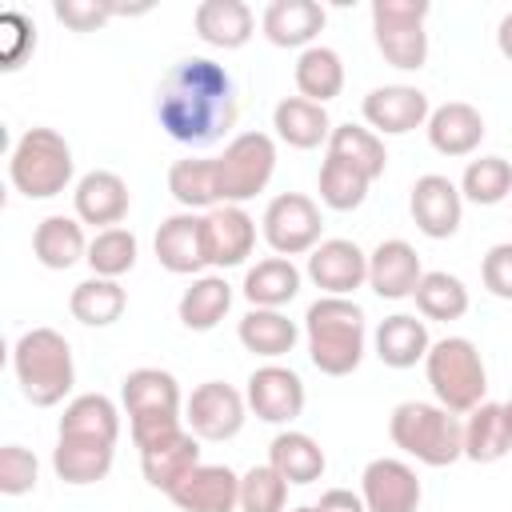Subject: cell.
I'll use <instances>...</instances> for the list:
<instances>
[{
	"mask_svg": "<svg viewBox=\"0 0 512 512\" xmlns=\"http://www.w3.org/2000/svg\"><path fill=\"white\" fill-rule=\"evenodd\" d=\"M240 116L236 80L224 64L208 56H188L172 64L156 88V120L160 128L188 148L220 144Z\"/></svg>",
	"mask_w": 512,
	"mask_h": 512,
	"instance_id": "obj_1",
	"label": "cell"
},
{
	"mask_svg": "<svg viewBox=\"0 0 512 512\" xmlns=\"http://www.w3.org/2000/svg\"><path fill=\"white\" fill-rule=\"evenodd\" d=\"M308 360L324 376H348L364 360V308L348 296H320L304 312Z\"/></svg>",
	"mask_w": 512,
	"mask_h": 512,
	"instance_id": "obj_2",
	"label": "cell"
},
{
	"mask_svg": "<svg viewBox=\"0 0 512 512\" xmlns=\"http://www.w3.org/2000/svg\"><path fill=\"white\" fill-rule=\"evenodd\" d=\"M12 372L24 400H32L36 408H52L76 384L72 344L56 328H28L12 348Z\"/></svg>",
	"mask_w": 512,
	"mask_h": 512,
	"instance_id": "obj_3",
	"label": "cell"
},
{
	"mask_svg": "<svg viewBox=\"0 0 512 512\" xmlns=\"http://www.w3.org/2000/svg\"><path fill=\"white\" fill-rule=\"evenodd\" d=\"M388 436L400 452H408L428 468H444L464 456V424L456 420V412L428 400L396 404L388 416Z\"/></svg>",
	"mask_w": 512,
	"mask_h": 512,
	"instance_id": "obj_4",
	"label": "cell"
},
{
	"mask_svg": "<svg viewBox=\"0 0 512 512\" xmlns=\"http://www.w3.org/2000/svg\"><path fill=\"white\" fill-rule=\"evenodd\" d=\"M76 160L56 128H28L8 152L12 188L28 200H52L72 184Z\"/></svg>",
	"mask_w": 512,
	"mask_h": 512,
	"instance_id": "obj_5",
	"label": "cell"
},
{
	"mask_svg": "<svg viewBox=\"0 0 512 512\" xmlns=\"http://www.w3.org/2000/svg\"><path fill=\"white\" fill-rule=\"evenodd\" d=\"M424 372L428 384L436 392V404L448 412H472L476 404H484L488 392V372L480 360V348L468 336H444L428 348L424 356Z\"/></svg>",
	"mask_w": 512,
	"mask_h": 512,
	"instance_id": "obj_6",
	"label": "cell"
},
{
	"mask_svg": "<svg viewBox=\"0 0 512 512\" xmlns=\"http://www.w3.org/2000/svg\"><path fill=\"white\" fill-rule=\"evenodd\" d=\"M216 164V188H220V204H240L252 200L256 192L268 188L272 172H276V144L268 132H240L224 144L220 156H212Z\"/></svg>",
	"mask_w": 512,
	"mask_h": 512,
	"instance_id": "obj_7",
	"label": "cell"
},
{
	"mask_svg": "<svg viewBox=\"0 0 512 512\" xmlns=\"http://www.w3.org/2000/svg\"><path fill=\"white\" fill-rule=\"evenodd\" d=\"M428 0H376L372 4V36L380 56L400 68V72H416L428 60Z\"/></svg>",
	"mask_w": 512,
	"mask_h": 512,
	"instance_id": "obj_8",
	"label": "cell"
},
{
	"mask_svg": "<svg viewBox=\"0 0 512 512\" xmlns=\"http://www.w3.org/2000/svg\"><path fill=\"white\" fill-rule=\"evenodd\" d=\"M260 232L268 240V248L276 256H304L320 244V232H324V220H320V208L312 196L304 192H280L268 200L264 208V220H260Z\"/></svg>",
	"mask_w": 512,
	"mask_h": 512,
	"instance_id": "obj_9",
	"label": "cell"
},
{
	"mask_svg": "<svg viewBox=\"0 0 512 512\" xmlns=\"http://www.w3.org/2000/svg\"><path fill=\"white\" fill-rule=\"evenodd\" d=\"M244 416L248 400L224 380H204L184 404V420L196 440H232L244 428Z\"/></svg>",
	"mask_w": 512,
	"mask_h": 512,
	"instance_id": "obj_10",
	"label": "cell"
},
{
	"mask_svg": "<svg viewBox=\"0 0 512 512\" xmlns=\"http://www.w3.org/2000/svg\"><path fill=\"white\" fill-rule=\"evenodd\" d=\"M308 280L324 296H352L368 284V252L356 240H320L308 252Z\"/></svg>",
	"mask_w": 512,
	"mask_h": 512,
	"instance_id": "obj_11",
	"label": "cell"
},
{
	"mask_svg": "<svg viewBox=\"0 0 512 512\" xmlns=\"http://www.w3.org/2000/svg\"><path fill=\"white\" fill-rule=\"evenodd\" d=\"M360 496L368 512H416L424 492L412 464L396 456H376L360 476Z\"/></svg>",
	"mask_w": 512,
	"mask_h": 512,
	"instance_id": "obj_12",
	"label": "cell"
},
{
	"mask_svg": "<svg viewBox=\"0 0 512 512\" xmlns=\"http://www.w3.org/2000/svg\"><path fill=\"white\" fill-rule=\"evenodd\" d=\"M368 128L380 136H404V132H416L420 124H428L432 116V104L420 88L412 84H384V88H372L360 104Z\"/></svg>",
	"mask_w": 512,
	"mask_h": 512,
	"instance_id": "obj_13",
	"label": "cell"
},
{
	"mask_svg": "<svg viewBox=\"0 0 512 512\" xmlns=\"http://www.w3.org/2000/svg\"><path fill=\"white\" fill-rule=\"evenodd\" d=\"M248 408L264 424H292L304 412V380L284 364H264L248 376Z\"/></svg>",
	"mask_w": 512,
	"mask_h": 512,
	"instance_id": "obj_14",
	"label": "cell"
},
{
	"mask_svg": "<svg viewBox=\"0 0 512 512\" xmlns=\"http://www.w3.org/2000/svg\"><path fill=\"white\" fill-rule=\"evenodd\" d=\"M408 212H412V224L432 236V240H448L456 228H460V216H464V196L460 188L440 176V172H428L412 184V196H408Z\"/></svg>",
	"mask_w": 512,
	"mask_h": 512,
	"instance_id": "obj_15",
	"label": "cell"
},
{
	"mask_svg": "<svg viewBox=\"0 0 512 512\" xmlns=\"http://www.w3.org/2000/svg\"><path fill=\"white\" fill-rule=\"evenodd\" d=\"M168 500L180 512H236L240 508V476L228 464H196Z\"/></svg>",
	"mask_w": 512,
	"mask_h": 512,
	"instance_id": "obj_16",
	"label": "cell"
},
{
	"mask_svg": "<svg viewBox=\"0 0 512 512\" xmlns=\"http://www.w3.org/2000/svg\"><path fill=\"white\" fill-rule=\"evenodd\" d=\"M204 248L212 268H236L256 248V220L240 204H220L204 212Z\"/></svg>",
	"mask_w": 512,
	"mask_h": 512,
	"instance_id": "obj_17",
	"label": "cell"
},
{
	"mask_svg": "<svg viewBox=\"0 0 512 512\" xmlns=\"http://www.w3.org/2000/svg\"><path fill=\"white\" fill-rule=\"evenodd\" d=\"M424 280L420 256L408 240H380L368 252V288L380 300H408Z\"/></svg>",
	"mask_w": 512,
	"mask_h": 512,
	"instance_id": "obj_18",
	"label": "cell"
},
{
	"mask_svg": "<svg viewBox=\"0 0 512 512\" xmlns=\"http://www.w3.org/2000/svg\"><path fill=\"white\" fill-rule=\"evenodd\" d=\"M72 204H76V220L80 224H96L104 232V228H116L128 216L132 196H128L124 176H116L108 168H92V172H84L76 180Z\"/></svg>",
	"mask_w": 512,
	"mask_h": 512,
	"instance_id": "obj_19",
	"label": "cell"
},
{
	"mask_svg": "<svg viewBox=\"0 0 512 512\" xmlns=\"http://www.w3.org/2000/svg\"><path fill=\"white\" fill-rule=\"evenodd\" d=\"M156 260L160 268L176 276H196L208 268V248H204V216L196 212H176L156 228Z\"/></svg>",
	"mask_w": 512,
	"mask_h": 512,
	"instance_id": "obj_20",
	"label": "cell"
},
{
	"mask_svg": "<svg viewBox=\"0 0 512 512\" xmlns=\"http://www.w3.org/2000/svg\"><path fill=\"white\" fill-rule=\"evenodd\" d=\"M324 20H328V12L316 0H272L260 16V28L276 48H300L304 52L324 32Z\"/></svg>",
	"mask_w": 512,
	"mask_h": 512,
	"instance_id": "obj_21",
	"label": "cell"
},
{
	"mask_svg": "<svg viewBox=\"0 0 512 512\" xmlns=\"http://www.w3.org/2000/svg\"><path fill=\"white\" fill-rule=\"evenodd\" d=\"M424 132L440 156H472L484 140V116L464 100H448V104L432 108Z\"/></svg>",
	"mask_w": 512,
	"mask_h": 512,
	"instance_id": "obj_22",
	"label": "cell"
},
{
	"mask_svg": "<svg viewBox=\"0 0 512 512\" xmlns=\"http://www.w3.org/2000/svg\"><path fill=\"white\" fill-rule=\"evenodd\" d=\"M192 24H196V36L204 44L224 48V52L244 48L256 32V16L244 0H204V4H196Z\"/></svg>",
	"mask_w": 512,
	"mask_h": 512,
	"instance_id": "obj_23",
	"label": "cell"
},
{
	"mask_svg": "<svg viewBox=\"0 0 512 512\" xmlns=\"http://www.w3.org/2000/svg\"><path fill=\"white\" fill-rule=\"evenodd\" d=\"M196 464H200V440H196L188 428H180V432L168 436V440H156V444L140 448L144 480H148L152 488H160V492H172Z\"/></svg>",
	"mask_w": 512,
	"mask_h": 512,
	"instance_id": "obj_24",
	"label": "cell"
},
{
	"mask_svg": "<svg viewBox=\"0 0 512 512\" xmlns=\"http://www.w3.org/2000/svg\"><path fill=\"white\" fill-rule=\"evenodd\" d=\"M116 444L88 440V436H60L52 448V468L64 484H96L112 472Z\"/></svg>",
	"mask_w": 512,
	"mask_h": 512,
	"instance_id": "obj_25",
	"label": "cell"
},
{
	"mask_svg": "<svg viewBox=\"0 0 512 512\" xmlns=\"http://www.w3.org/2000/svg\"><path fill=\"white\" fill-rule=\"evenodd\" d=\"M272 128H276V136H280L288 148L308 152V148H320V144L332 136L336 124L328 120L324 104H312V100H304V96H284V100L272 108Z\"/></svg>",
	"mask_w": 512,
	"mask_h": 512,
	"instance_id": "obj_26",
	"label": "cell"
},
{
	"mask_svg": "<svg viewBox=\"0 0 512 512\" xmlns=\"http://www.w3.org/2000/svg\"><path fill=\"white\" fill-rule=\"evenodd\" d=\"M32 252L52 272H68L72 264L88 260V240H84L80 220H72V216H44L36 224V232H32Z\"/></svg>",
	"mask_w": 512,
	"mask_h": 512,
	"instance_id": "obj_27",
	"label": "cell"
},
{
	"mask_svg": "<svg viewBox=\"0 0 512 512\" xmlns=\"http://www.w3.org/2000/svg\"><path fill=\"white\" fill-rule=\"evenodd\" d=\"M240 292L252 308H284L300 292V268L288 256H264L244 272Z\"/></svg>",
	"mask_w": 512,
	"mask_h": 512,
	"instance_id": "obj_28",
	"label": "cell"
},
{
	"mask_svg": "<svg viewBox=\"0 0 512 512\" xmlns=\"http://www.w3.org/2000/svg\"><path fill=\"white\" fill-rule=\"evenodd\" d=\"M236 336L240 344L252 352V356H264V360H276V356H288L300 340V328L280 312V308H248L236 324Z\"/></svg>",
	"mask_w": 512,
	"mask_h": 512,
	"instance_id": "obj_29",
	"label": "cell"
},
{
	"mask_svg": "<svg viewBox=\"0 0 512 512\" xmlns=\"http://www.w3.org/2000/svg\"><path fill=\"white\" fill-rule=\"evenodd\" d=\"M228 308H232V284H228L224 276H216V272L196 276V280L180 292V304H176L180 324L192 328V332H212V328L228 316Z\"/></svg>",
	"mask_w": 512,
	"mask_h": 512,
	"instance_id": "obj_30",
	"label": "cell"
},
{
	"mask_svg": "<svg viewBox=\"0 0 512 512\" xmlns=\"http://www.w3.org/2000/svg\"><path fill=\"white\" fill-rule=\"evenodd\" d=\"M432 348L428 340V324L408 316V312H396V316H384L380 328H376V356L388 364V368H412L416 360H424Z\"/></svg>",
	"mask_w": 512,
	"mask_h": 512,
	"instance_id": "obj_31",
	"label": "cell"
},
{
	"mask_svg": "<svg viewBox=\"0 0 512 512\" xmlns=\"http://www.w3.org/2000/svg\"><path fill=\"white\" fill-rule=\"evenodd\" d=\"M296 88L304 100L312 104H328L344 92V60L336 48H324V44H312L296 56Z\"/></svg>",
	"mask_w": 512,
	"mask_h": 512,
	"instance_id": "obj_32",
	"label": "cell"
},
{
	"mask_svg": "<svg viewBox=\"0 0 512 512\" xmlns=\"http://www.w3.org/2000/svg\"><path fill=\"white\" fill-rule=\"evenodd\" d=\"M268 464L288 480V484H312L324 476V448L308 432H276L268 444Z\"/></svg>",
	"mask_w": 512,
	"mask_h": 512,
	"instance_id": "obj_33",
	"label": "cell"
},
{
	"mask_svg": "<svg viewBox=\"0 0 512 512\" xmlns=\"http://www.w3.org/2000/svg\"><path fill=\"white\" fill-rule=\"evenodd\" d=\"M120 400L128 416L140 412H180V384L164 368H136L120 384Z\"/></svg>",
	"mask_w": 512,
	"mask_h": 512,
	"instance_id": "obj_34",
	"label": "cell"
},
{
	"mask_svg": "<svg viewBox=\"0 0 512 512\" xmlns=\"http://www.w3.org/2000/svg\"><path fill=\"white\" fill-rule=\"evenodd\" d=\"M512 448V436H508V424H504V408L500 404H476L464 420V456L472 464H496L504 460Z\"/></svg>",
	"mask_w": 512,
	"mask_h": 512,
	"instance_id": "obj_35",
	"label": "cell"
},
{
	"mask_svg": "<svg viewBox=\"0 0 512 512\" xmlns=\"http://www.w3.org/2000/svg\"><path fill=\"white\" fill-rule=\"evenodd\" d=\"M60 436H88V440L116 444V436H120V412H116V404L108 396L84 392V396L68 400V408L60 416Z\"/></svg>",
	"mask_w": 512,
	"mask_h": 512,
	"instance_id": "obj_36",
	"label": "cell"
},
{
	"mask_svg": "<svg viewBox=\"0 0 512 512\" xmlns=\"http://www.w3.org/2000/svg\"><path fill=\"white\" fill-rule=\"evenodd\" d=\"M124 304H128V296H124L120 280H104V276L80 280V284L72 288V296H68L72 316H76L80 324H88V328H108V324H116L120 312H124Z\"/></svg>",
	"mask_w": 512,
	"mask_h": 512,
	"instance_id": "obj_37",
	"label": "cell"
},
{
	"mask_svg": "<svg viewBox=\"0 0 512 512\" xmlns=\"http://www.w3.org/2000/svg\"><path fill=\"white\" fill-rule=\"evenodd\" d=\"M328 156H336V160L360 168L368 180L384 176V168H388L384 140H380L372 128H360V124H352V120L332 128V136H328Z\"/></svg>",
	"mask_w": 512,
	"mask_h": 512,
	"instance_id": "obj_38",
	"label": "cell"
},
{
	"mask_svg": "<svg viewBox=\"0 0 512 512\" xmlns=\"http://www.w3.org/2000/svg\"><path fill=\"white\" fill-rule=\"evenodd\" d=\"M168 192L176 196V204L184 212L196 208H220V188H216V164L212 160H176L168 168Z\"/></svg>",
	"mask_w": 512,
	"mask_h": 512,
	"instance_id": "obj_39",
	"label": "cell"
},
{
	"mask_svg": "<svg viewBox=\"0 0 512 512\" xmlns=\"http://www.w3.org/2000/svg\"><path fill=\"white\" fill-rule=\"evenodd\" d=\"M136 252H140L136 232H128V228L116 224V228H104V232H96L88 240V268H92V276L120 280L124 272H132Z\"/></svg>",
	"mask_w": 512,
	"mask_h": 512,
	"instance_id": "obj_40",
	"label": "cell"
},
{
	"mask_svg": "<svg viewBox=\"0 0 512 512\" xmlns=\"http://www.w3.org/2000/svg\"><path fill=\"white\" fill-rule=\"evenodd\" d=\"M416 308L428 320H460L468 312V288L452 272H424L416 288Z\"/></svg>",
	"mask_w": 512,
	"mask_h": 512,
	"instance_id": "obj_41",
	"label": "cell"
},
{
	"mask_svg": "<svg viewBox=\"0 0 512 512\" xmlns=\"http://www.w3.org/2000/svg\"><path fill=\"white\" fill-rule=\"evenodd\" d=\"M512 192V164L504 156H480V160H468L464 176H460V196L472 200V204H500L504 196Z\"/></svg>",
	"mask_w": 512,
	"mask_h": 512,
	"instance_id": "obj_42",
	"label": "cell"
},
{
	"mask_svg": "<svg viewBox=\"0 0 512 512\" xmlns=\"http://www.w3.org/2000/svg\"><path fill=\"white\" fill-rule=\"evenodd\" d=\"M368 176L360 172V168H352V164H344V160H336V156H324V164H320V200L332 208V212H352V208H360L364 204V196H368Z\"/></svg>",
	"mask_w": 512,
	"mask_h": 512,
	"instance_id": "obj_43",
	"label": "cell"
},
{
	"mask_svg": "<svg viewBox=\"0 0 512 512\" xmlns=\"http://www.w3.org/2000/svg\"><path fill=\"white\" fill-rule=\"evenodd\" d=\"M288 480L272 464H252L240 476V512H284Z\"/></svg>",
	"mask_w": 512,
	"mask_h": 512,
	"instance_id": "obj_44",
	"label": "cell"
},
{
	"mask_svg": "<svg viewBox=\"0 0 512 512\" xmlns=\"http://www.w3.org/2000/svg\"><path fill=\"white\" fill-rule=\"evenodd\" d=\"M36 476H40V464L28 448L20 444H4L0 448V492L4 496H24L36 488Z\"/></svg>",
	"mask_w": 512,
	"mask_h": 512,
	"instance_id": "obj_45",
	"label": "cell"
},
{
	"mask_svg": "<svg viewBox=\"0 0 512 512\" xmlns=\"http://www.w3.org/2000/svg\"><path fill=\"white\" fill-rule=\"evenodd\" d=\"M36 48V28L20 16V12H4L0 16V68H20L24 56Z\"/></svg>",
	"mask_w": 512,
	"mask_h": 512,
	"instance_id": "obj_46",
	"label": "cell"
},
{
	"mask_svg": "<svg viewBox=\"0 0 512 512\" xmlns=\"http://www.w3.org/2000/svg\"><path fill=\"white\" fill-rule=\"evenodd\" d=\"M52 16L60 24H68L72 32H96L100 24H108L116 16V4H104V0H56Z\"/></svg>",
	"mask_w": 512,
	"mask_h": 512,
	"instance_id": "obj_47",
	"label": "cell"
},
{
	"mask_svg": "<svg viewBox=\"0 0 512 512\" xmlns=\"http://www.w3.org/2000/svg\"><path fill=\"white\" fill-rule=\"evenodd\" d=\"M480 280L496 300H512V244H492L480 264Z\"/></svg>",
	"mask_w": 512,
	"mask_h": 512,
	"instance_id": "obj_48",
	"label": "cell"
},
{
	"mask_svg": "<svg viewBox=\"0 0 512 512\" xmlns=\"http://www.w3.org/2000/svg\"><path fill=\"white\" fill-rule=\"evenodd\" d=\"M128 424H132L136 448H148L156 440H168V436H176L184 428L180 424V412H140V416H128Z\"/></svg>",
	"mask_w": 512,
	"mask_h": 512,
	"instance_id": "obj_49",
	"label": "cell"
},
{
	"mask_svg": "<svg viewBox=\"0 0 512 512\" xmlns=\"http://www.w3.org/2000/svg\"><path fill=\"white\" fill-rule=\"evenodd\" d=\"M316 512H368L364 508V496L352 492V488H328L316 504Z\"/></svg>",
	"mask_w": 512,
	"mask_h": 512,
	"instance_id": "obj_50",
	"label": "cell"
},
{
	"mask_svg": "<svg viewBox=\"0 0 512 512\" xmlns=\"http://www.w3.org/2000/svg\"><path fill=\"white\" fill-rule=\"evenodd\" d=\"M496 48H500V56L504 60H512V12L500 20V28H496Z\"/></svg>",
	"mask_w": 512,
	"mask_h": 512,
	"instance_id": "obj_51",
	"label": "cell"
},
{
	"mask_svg": "<svg viewBox=\"0 0 512 512\" xmlns=\"http://www.w3.org/2000/svg\"><path fill=\"white\" fill-rule=\"evenodd\" d=\"M500 408H504V424H508V436H512V396H508Z\"/></svg>",
	"mask_w": 512,
	"mask_h": 512,
	"instance_id": "obj_52",
	"label": "cell"
},
{
	"mask_svg": "<svg viewBox=\"0 0 512 512\" xmlns=\"http://www.w3.org/2000/svg\"><path fill=\"white\" fill-rule=\"evenodd\" d=\"M292 512H316V504H300V508H292Z\"/></svg>",
	"mask_w": 512,
	"mask_h": 512,
	"instance_id": "obj_53",
	"label": "cell"
}]
</instances>
